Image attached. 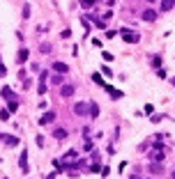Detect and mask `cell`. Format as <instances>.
<instances>
[{
  "label": "cell",
  "instance_id": "7",
  "mask_svg": "<svg viewBox=\"0 0 175 179\" xmlns=\"http://www.w3.org/2000/svg\"><path fill=\"white\" fill-rule=\"evenodd\" d=\"M104 87H106V92H108L111 96H113V99H122V92H120V90L111 87V85H106V83H104Z\"/></svg>",
  "mask_w": 175,
  "mask_h": 179
},
{
  "label": "cell",
  "instance_id": "9",
  "mask_svg": "<svg viewBox=\"0 0 175 179\" xmlns=\"http://www.w3.org/2000/svg\"><path fill=\"white\" fill-rule=\"evenodd\" d=\"M74 113L76 115H88V103H74Z\"/></svg>",
  "mask_w": 175,
  "mask_h": 179
},
{
  "label": "cell",
  "instance_id": "30",
  "mask_svg": "<svg viewBox=\"0 0 175 179\" xmlns=\"http://www.w3.org/2000/svg\"><path fill=\"white\" fill-rule=\"evenodd\" d=\"M129 179H141V177H138V175H131V177H129Z\"/></svg>",
  "mask_w": 175,
  "mask_h": 179
},
{
  "label": "cell",
  "instance_id": "12",
  "mask_svg": "<svg viewBox=\"0 0 175 179\" xmlns=\"http://www.w3.org/2000/svg\"><path fill=\"white\" fill-rule=\"evenodd\" d=\"M60 94H62V96H72V94H74V85H62Z\"/></svg>",
  "mask_w": 175,
  "mask_h": 179
},
{
  "label": "cell",
  "instance_id": "24",
  "mask_svg": "<svg viewBox=\"0 0 175 179\" xmlns=\"http://www.w3.org/2000/svg\"><path fill=\"white\" fill-rule=\"evenodd\" d=\"M166 117V115H154V117H150V119H152V122L157 124V122H161V119H164Z\"/></svg>",
  "mask_w": 175,
  "mask_h": 179
},
{
  "label": "cell",
  "instance_id": "5",
  "mask_svg": "<svg viewBox=\"0 0 175 179\" xmlns=\"http://www.w3.org/2000/svg\"><path fill=\"white\" fill-rule=\"evenodd\" d=\"M88 115H90L92 119L99 117V106H97V103H88Z\"/></svg>",
  "mask_w": 175,
  "mask_h": 179
},
{
  "label": "cell",
  "instance_id": "27",
  "mask_svg": "<svg viewBox=\"0 0 175 179\" xmlns=\"http://www.w3.org/2000/svg\"><path fill=\"white\" fill-rule=\"evenodd\" d=\"M28 16H30V7L26 5V7H23V19H28Z\"/></svg>",
  "mask_w": 175,
  "mask_h": 179
},
{
  "label": "cell",
  "instance_id": "22",
  "mask_svg": "<svg viewBox=\"0 0 175 179\" xmlns=\"http://www.w3.org/2000/svg\"><path fill=\"white\" fill-rule=\"evenodd\" d=\"M16 110H19V103H16V101H9V113H16Z\"/></svg>",
  "mask_w": 175,
  "mask_h": 179
},
{
  "label": "cell",
  "instance_id": "19",
  "mask_svg": "<svg viewBox=\"0 0 175 179\" xmlns=\"http://www.w3.org/2000/svg\"><path fill=\"white\" fill-rule=\"evenodd\" d=\"M92 83H97V85H104V80H102V74H92Z\"/></svg>",
  "mask_w": 175,
  "mask_h": 179
},
{
  "label": "cell",
  "instance_id": "15",
  "mask_svg": "<svg viewBox=\"0 0 175 179\" xmlns=\"http://www.w3.org/2000/svg\"><path fill=\"white\" fill-rule=\"evenodd\" d=\"M53 136H55V140H65V138H67L69 133H67L65 129H55V133H53Z\"/></svg>",
  "mask_w": 175,
  "mask_h": 179
},
{
  "label": "cell",
  "instance_id": "23",
  "mask_svg": "<svg viewBox=\"0 0 175 179\" xmlns=\"http://www.w3.org/2000/svg\"><path fill=\"white\" fill-rule=\"evenodd\" d=\"M102 57H104V60H106V62H113V55H111L108 51H104V53H102Z\"/></svg>",
  "mask_w": 175,
  "mask_h": 179
},
{
  "label": "cell",
  "instance_id": "26",
  "mask_svg": "<svg viewBox=\"0 0 175 179\" xmlns=\"http://www.w3.org/2000/svg\"><path fill=\"white\" fill-rule=\"evenodd\" d=\"M42 53H51V44H42Z\"/></svg>",
  "mask_w": 175,
  "mask_h": 179
},
{
  "label": "cell",
  "instance_id": "20",
  "mask_svg": "<svg viewBox=\"0 0 175 179\" xmlns=\"http://www.w3.org/2000/svg\"><path fill=\"white\" fill-rule=\"evenodd\" d=\"M76 156H78V154L74 152V149H69V152L65 154V161H72V159H76Z\"/></svg>",
  "mask_w": 175,
  "mask_h": 179
},
{
  "label": "cell",
  "instance_id": "4",
  "mask_svg": "<svg viewBox=\"0 0 175 179\" xmlns=\"http://www.w3.org/2000/svg\"><path fill=\"white\" fill-rule=\"evenodd\" d=\"M0 138H2V140H5V145H9V147L19 145V138H14V136H7V133H0Z\"/></svg>",
  "mask_w": 175,
  "mask_h": 179
},
{
  "label": "cell",
  "instance_id": "14",
  "mask_svg": "<svg viewBox=\"0 0 175 179\" xmlns=\"http://www.w3.org/2000/svg\"><path fill=\"white\" fill-rule=\"evenodd\" d=\"M16 60H19V65H23V62L28 60V48H21L19 55H16Z\"/></svg>",
  "mask_w": 175,
  "mask_h": 179
},
{
  "label": "cell",
  "instance_id": "18",
  "mask_svg": "<svg viewBox=\"0 0 175 179\" xmlns=\"http://www.w3.org/2000/svg\"><path fill=\"white\" fill-rule=\"evenodd\" d=\"M62 80H65V78H62V74H55V76L51 78V83H53V85H60Z\"/></svg>",
  "mask_w": 175,
  "mask_h": 179
},
{
  "label": "cell",
  "instance_id": "1",
  "mask_svg": "<svg viewBox=\"0 0 175 179\" xmlns=\"http://www.w3.org/2000/svg\"><path fill=\"white\" fill-rule=\"evenodd\" d=\"M120 34H122V39H125V42H127V44H136V42H138V39H141V37H138V34H136V32H131V30H127V28H122V30H120Z\"/></svg>",
  "mask_w": 175,
  "mask_h": 179
},
{
  "label": "cell",
  "instance_id": "13",
  "mask_svg": "<svg viewBox=\"0 0 175 179\" xmlns=\"http://www.w3.org/2000/svg\"><path fill=\"white\" fill-rule=\"evenodd\" d=\"M175 5V0H161V11H171Z\"/></svg>",
  "mask_w": 175,
  "mask_h": 179
},
{
  "label": "cell",
  "instance_id": "25",
  "mask_svg": "<svg viewBox=\"0 0 175 179\" xmlns=\"http://www.w3.org/2000/svg\"><path fill=\"white\" fill-rule=\"evenodd\" d=\"M102 74H104V76H113V71H111V67H104V69H102Z\"/></svg>",
  "mask_w": 175,
  "mask_h": 179
},
{
  "label": "cell",
  "instance_id": "21",
  "mask_svg": "<svg viewBox=\"0 0 175 179\" xmlns=\"http://www.w3.org/2000/svg\"><path fill=\"white\" fill-rule=\"evenodd\" d=\"M0 92H2V96H7V99H12V96H14V92H12L9 87H2Z\"/></svg>",
  "mask_w": 175,
  "mask_h": 179
},
{
  "label": "cell",
  "instance_id": "2",
  "mask_svg": "<svg viewBox=\"0 0 175 179\" xmlns=\"http://www.w3.org/2000/svg\"><path fill=\"white\" fill-rule=\"evenodd\" d=\"M55 110H49V113H44L42 117H39V124H51V122H55Z\"/></svg>",
  "mask_w": 175,
  "mask_h": 179
},
{
  "label": "cell",
  "instance_id": "16",
  "mask_svg": "<svg viewBox=\"0 0 175 179\" xmlns=\"http://www.w3.org/2000/svg\"><path fill=\"white\" fill-rule=\"evenodd\" d=\"M81 7H85V9H92V7H95V0H81Z\"/></svg>",
  "mask_w": 175,
  "mask_h": 179
},
{
  "label": "cell",
  "instance_id": "11",
  "mask_svg": "<svg viewBox=\"0 0 175 179\" xmlns=\"http://www.w3.org/2000/svg\"><path fill=\"white\" fill-rule=\"evenodd\" d=\"M148 168H150V172H154V175H161V170H164V168H161V163H157V161H152Z\"/></svg>",
  "mask_w": 175,
  "mask_h": 179
},
{
  "label": "cell",
  "instance_id": "10",
  "mask_svg": "<svg viewBox=\"0 0 175 179\" xmlns=\"http://www.w3.org/2000/svg\"><path fill=\"white\" fill-rule=\"evenodd\" d=\"M150 161H157V163H159V161H164V152H161V149L150 152Z\"/></svg>",
  "mask_w": 175,
  "mask_h": 179
},
{
  "label": "cell",
  "instance_id": "8",
  "mask_svg": "<svg viewBox=\"0 0 175 179\" xmlns=\"http://www.w3.org/2000/svg\"><path fill=\"white\" fill-rule=\"evenodd\" d=\"M53 71H58V74H67L69 67L65 65V62H53Z\"/></svg>",
  "mask_w": 175,
  "mask_h": 179
},
{
  "label": "cell",
  "instance_id": "31",
  "mask_svg": "<svg viewBox=\"0 0 175 179\" xmlns=\"http://www.w3.org/2000/svg\"><path fill=\"white\" fill-rule=\"evenodd\" d=\"M171 83H173V85H175V78H173V80H171Z\"/></svg>",
  "mask_w": 175,
  "mask_h": 179
},
{
  "label": "cell",
  "instance_id": "29",
  "mask_svg": "<svg viewBox=\"0 0 175 179\" xmlns=\"http://www.w3.org/2000/svg\"><path fill=\"white\" fill-rule=\"evenodd\" d=\"M5 74H7V69H5L2 65H0V76H5Z\"/></svg>",
  "mask_w": 175,
  "mask_h": 179
},
{
  "label": "cell",
  "instance_id": "6",
  "mask_svg": "<svg viewBox=\"0 0 175 179\" xmlns=\"http://www.w3.org/2000/svg\"><path fill=\"white\" fill-rule=\"evenodd\" d=\"M141 19H143V21H154V19H157V11H154V9H145L143 14H141Z\"/></svg>",
  "mask_w": 175,
  "mask_h": 179
},
{
  "label": "cell",
  "instance_id": "17",
  "mask_svg": "<svg viewBox=\"0 0 175 179\" xmlns=\"http://www.w3.org/2000/svg\"><path fill=\"white\" fill-rule=\"evenodd\" d=\"M9 110H0V122H9Z\"/></svg>",
  "mask_w": 175,
  "mask_h": 179
},
{
  "label": "cell",
  "instance_id": "28",
  "mask_svg": "<svg viewBox=\"0 0 175 179\" xmlns=\"http://www.w3.org/2000/svg\"><path fill=\"white\" fill-rule=\"evenodd\" d=\"M159 65H161V60H159V57H154V60H152V67H154V69H159Z\"/></svg>",
  "mask_w": 175,
  "mask_h": 179
},
{
  "label": "cell",
  "instance_id": "3",
  "mask_svg": "<svg viewBox=\"0 0 175 179\" xmlns=\"http://www.w3.org/2000/svg\"><path fill=\"white\" fill-rule=\"evenodd\" d=\"M19 163H21V170H23V175H28V170H30V168H28V152H26V149L21 152V156H19Z\"/></svg>",
  "mask_w": 175,
  "mask_h": 179
}]
</instances>
